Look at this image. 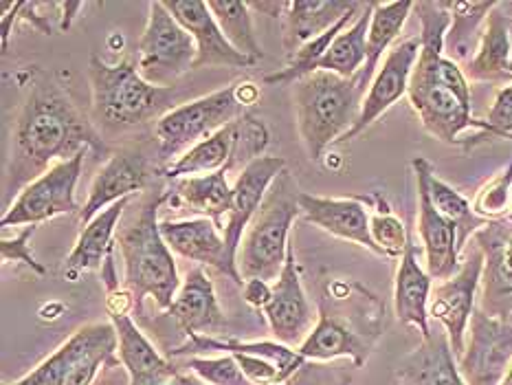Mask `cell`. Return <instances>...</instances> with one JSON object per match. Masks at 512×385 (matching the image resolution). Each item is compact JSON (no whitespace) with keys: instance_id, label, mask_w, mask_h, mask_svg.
Returning a JSON list of instances; mask_svg holds the SVG:
<instances>
[{"instance_id":"cell-39","label":"cell","mask_w":512,"mask_h":385,"mask_svg":"<svg viewBox=\"0 0 512 385\" xmlns=\"http://www.w3.org/2000/svg\"><path fill=\"white\" fill-rule=\"evenodd\" d=\"M510 194H512V161L499 172L493 181H488L475 196L473 209L488 223L493 220H506L510 214Z\"/></svg>"},{"instance_id":"cell-36","label":"cell","mask_w":512,"mask_h":385,"mask_svg":"<svg viewBox=\"0 0 512 385\" xmlns=\"http://www.w3.org/2000/svg\"><path fill=\"white\" fill-rule=\"evenodd\" d=\"M207 5L231 47L251 62H260L264 51L255 38L249 3H244V0H209Z\"/></svg>"},{"instance_id":"cell-16","label":"cell","mask_w":512,"mask_h":385,"mask_svg":"<svg viewBox=\"0 0 512 385\" xmlns=\"http://www.w3.org/2000/svg\"><path fill=\"white\" fill-rule=\"evenodd\" d=\"M484 253L480 284V308L495 319L512 317V225L510 220H493L473 236Z\"/></svg>"},{"instance_id":"cell-13","label":"cell","mask_w":512,"mask_h":385,"mask_svg":"<svg viewBox=\"0 0 512 385\" xmlns=\"http://www.w3.org/2000/svg\"><path fill=\"white\" fill-rule=\"evenodd\" d=\"M512 366V322H502L475 308L469 344L460 357L466 385H502Z\"/></svg>"},{"instance_id":"cell-43","label":"cell","mask_w":512,"mask_h":385,"mask_svg":"<svg viewBox=\"0 0 512 385\" xmlns=\"http://www.w3.org/2000/svg\"><path fill=\"white\" fill-rule=\"evenodd\" d=\"M242 293H244V300H247V304H251L255 308H264L271 302L273 286H271V282H264V280H247L242 286Z\"/></svg>"},{"instance_id":"cell-27","label":"cell","mask_w":512,"mask_h":385,"mask_svg":"<svg viewBox=\"0 0 512 385\" xmlns=\"http://www.w3.org/2000/svg\"><path fill=\"white\" fill-rule=\"evenodd\" d=\"M431 275L420 267L418 249L409 238L405 256L400 258L394 282V311L403 324L416 326L422 339L431 335L429 326V300H431Z\"/></svg>"},{"instance_id":"cell-24","label":"cell","mask_w":512,"mask_h":385,"mask_svg":"<svg viewBox=\"0 0 512 385\" xmlns=\"http://www.w3.org/2000/svg\"><path fill=\"white\" fill-rule=\"evenodd\" d=\"M170 315L185 330L187 337H218L227 326V317L218 304L214 284L200 267L187 271L170 306Z\"/></svg>"},{"instance_id":"cell-21","label":"cell","mask_w":512,"mask_h":385,"mask_svg":"<svg viewBox=\"0 0 512 385\" xmlns=\"http://www.w3.org/2000/svg\"><path fill=\"white\" fill-rule=\"evenodd\" d=\"M299 207H302L306 223L381 256L376 242L372 240L370 212L359 196L326 198L302 192L299 194Z\"/></svg>"},{"instance_id":"cell-2","label":"cell","mask_w":512,"mask_h":385,"mask_svg":"<svg viewBox=\"0 0 512 385\" xmlns=\"http://www.w3.org/2000/svg\"><path fill=\"white\" fill-rule=\"evenodd\" d=\"M414 9L420 18V55L411 73L409 104L416 110L422 126L436 139L458 146L466 130H480V141L495 137L486 119L471 113V86L464 69L444 55V38L451 27L449 11L440 3L425 0Z\"/></svg>"},{"instance_id":"cell-37","label":"cell","mask_w":512,"mask_h":385,"mask_svg":"<svg viewBox=\"0 0 512 385\" xmlns=\"http://www.w3.org/2000/svg\"><path fill=\"white\" fill-rule=\"evenodd\" d=\"M429 196L433 207L458 229V249L462 253L469 238L475 236L482 227H486L488 220L477 216L469 198L462 196L458 190H453L449 183L440 181L436 172L429 174Z\"/></svg>"},{"instance_id":"cell-11","label":"cell","mask_w":512,"mask_h":385,"mask_svg":"<svg viewBox=\"0 0 512 385\" xmlns=\"http://www.w3.org/2000/svg\"><path fill=\"white\" fill-rule=\"evenodd\" d=\"M86 150L77 152L73 159L55 163L51 170L38 176L29 183L14 201L5 209L0 227H18V225H40L62 214L80 216L82 207L75 201V187L82 176Z\"/></svg>"},{"instance_id":"cell-46","label":"cell","mask_w":512,"mask_h":385,"mask_svg":"<svg viewBox=\"0 0 512 385\" xmlns=\"http://www.w3.org/2000/svg\"><path fill=\"white\" fill-rule=\"evenodd\" d=\"M58 7L64 11V14H62V22H60V29H62V31H69L71 25H73L75 16H77V11L84 9V3H60Z\"/></svg>"},{"instance_id":"cell-35","label":"cell","mask_w":512,"mask_h":385,"mask_svg":"<svg viewBox=\"0 0 512 385\" xmlns=\"http://www.w3.org/2000/svg\"><path fill=\"white\" fill-rule=\"evenodd\" d=\"M363 7H365V3H359L352 11H348V14H345V16L337 22L335 27L328 29L326 33H321L319 38L306 42L304 47H299V49L291 55V58H288L286 69L275 71V73H271V75H266V77H264V84H271V86H277V84H295V82H299V80H304V77L317 73L319 62H321V58H324V55L328 53L330 44L335 42V38L339 36V33H341L343 29H348V27L352 25V22H354L356 18H359Z\"/></svg>"},{"instance_id":"cell-47","label":"cell","mask_w":512,"mask_h":385,"mask_svg":"<svg viewBox=\"0 0 512 385\" xmlns=\"http://www.w3.org/2000/svg\"><path fill=\"white\" fill-rule=\"evenodd\" d=\"M183 368V366H181ZM170 385H209L205 381H200L194 372H178L176 377L170 381Z\"/></svg>"},{"instance_id":"cell-40","label":"cell","mask_w":512,"mask_h":385,"mask_svg":"<svg viewBox=\"0 0 512 385\" xmlns=\"http://www.w3.org/2000/svg\"><path fill=\"white\" fill-rule=\"evenodd\" d=\"M183 368L194 372L200 381L209 385H255L242 372L238 359L233 355H222L216 359L207 357H187Z\"/></svg>"},{"instance_id":"cell-23","label":"cell","mask_w":512,"mask_h":385,"mask_svg":"<svg viewBox=\"0 0 512 385\" xmlns=\"http://www.w3.org/2000/svg\"><path fill=\"white\" fill-rule=\"evenodd\" d=\"M110 324L117 330V355L130 374V385H170L183 370L150 344L128 313L110 315Z\"/></svg>"},{"instance_id":"cell-25","label":"cell","mask_w":512,"mask_h":385,"mask_svg":"<svg viewBox=\"0 0 512 385\" xmlns=\"http://www.w3.org/2000/svg\"><path fill=\"white\" fill-rule=\"evenodd\" d=\"M462 69L469 82L512 84L510 20L502 11V3L488 14L477 51Z\"/></svg>"},{"instance_id":"cell-7","label":"cell","mask_w":512,"mask_h":385,"mask_svg":"<svg viewBox=\"0 0 512 385\" xmlns=\"http://www.w3.org/2000/svg\"><path fill=\"white\" fill-rule=\"evenodd\" d=\"M299 194H302L299 185L288 170H284L273 181L238 251V269L244 282H277V278H280L286 264L288 247H291L288 234H291L297 214L302 212Z\"/></svg>"},{"instance_id":"cell-34","label":"cell","mask_w":512,"mask_h":385,"mask_svg":"<svg viewBox=\"0 0 512 385\" xmlns=\"http://www.w3.org/2000/svg\"><path fill=\"white\" fill-rule=\"evenodd\" d=\"M499 3H469V0H442V7L449 11L451 27L444 38V55L453 62H469L477 29L486 22L488 14Z\"/></svg>"},{"instance_id":"cell-15","label":"cell","mask_w":512,"mask_h":385,"mask_svg":"<svg viewBox=\"0 0 512 385\" xmlns=\"http://www.w3.org/2000/svg\"><path fill=\"white\" fill-rule=\"evenodd\" d=\"M152 174L150 157L141 146H126L110 154L102 170L93 179L91 190H88V198L80 212L82 227H86L110 205L124 201V198H132L139 192H146Z\"/></svg>"},{"instance_id":"cell-3","label":"cell","mask_w":512,"mask_h":385,"mask_svg":"<svg viewBox=\"0 0 512 385\" xmlns=\"http://www.w3.org/2000/svg\"><path fill=\"white\" fill-rule=\"evenodd\" d=\"M385 304L356 280H328L319 295V319L297 348L306 361L348 357L363 368L383 335Z\"/></svg>"},{"instance_id":"cell-32","label":"cell","mask_w":512,"mask_h":385,"mask_svg":"<svg viewBox=\"0 0 512 385\" xmlns=\"http://www.w3.org/2000/svg\"><path fill=\"white\" fill-rule=\"evenodd\" d=\"M414 5L416 3H409V0H396V3H372V22H370V31H367V60L361 73L356 75L365 93L374 80L378 66H381L383 53L387 49L392 51V44L398 38V33L403 31Z\"/></svg>"},{"instance_id":"cell-14","label":"cell","mask_w":512,"mask_h":385,"mask_svg":"<svg viewBox=\"0 0 512 385\" xmlns=\"http://www.w3.org/2000/svg\"><path fill=\"white\" fill-rule=\"evenodd\" d=\"M416 174L418 190V234L425 249L427 273L433 280H449L460 271V249H458V229L444 218L431 203L429 196V174L433 165L425 157H416L411 161Z\"/></svg>"},{"instance_id":"cell-6","label":"cell","mask_w":512,"mask_h":385,"mask_svg":"<svg viewBox=\"0 0 512 385\" xmlns=\"http://www.w3.org/2000/svg\"><path fill=\"white\" fill-rule=\"evenodd\" d=\"M365 91L359 77L345 80L317 71L293 84L297 132L310 161L324 159L332 143H339L361 115Z\"/></svg>"},{"instance_id":"cell-18","label":"cell","mask_w":512,"mask_h":385,"mask_svg":"<svg viewBox=\"0 0 512 385\" xmlns=\"http://www.w3.org/2000/svg\"><path fill=\"white\" fill-rule=\"evenodd\" d=\"M293 245L295 242H291V247H288L284 269L273 284L271 302L262 308L266 322L271 326V333L280 344L288 348L302 346L315 328V315L308 304L302 278H299Z\"/></svg>"},{"instance_id":"cell-48","label":"cell","mask_w":512,"mask_h":385,"mask_svg":"<svg viewBox=\"0 0 512 385\" xmlns=\"http://www.w3.org/2000/svg\"><path fill=\"white\" fill-rule=\"evenodd\" d=\"M502 385H512V366H510V370H508V374H506V379H504Z\"/></svg>"},{"instance_id":"cell-5","label":"cell","mask_w":512,"mask_h":385,"mask_svg":"<svg viewBox=\"0 0 512 385\" xmlns=\"http://www.w3.org/2000/svg\"><path fill=\"white\" fill-rule=\"evenodd\" d=\"M88 82L93 95V121L102 137L124 135L128 130L146 126L148 121H159L176 108L174 88L148 84L130 58L108 64L99 55H91Z\"/></svg>"},{"instance_id":"cell-1","label":"cell","mask_w":512,"mask_h":385,"mask_svg":"<svg viewBox=\"0 0 512 385\" xmlns=\"http://www.w3.org/2000/svg\"><path fill=\"white\" fill-rule=\"evenodd\" d=\"M86 148L99 159L113 154L64 86L53 80L36 84L11 124L5 198L18 196L55 163L69 161Z\"/></svg>"},{"instance_id":"cell-10","label":"cell","mask_w":512,"mask_h":385,"mask_svg":"<svg viewBox=\"0 0 512 385\" xmlns=\"http://www.w3.org/2000/svg\"><path fill=\"white\" fill-rule=\"evenodd\" d=\"M196 42L163 3L148 5V25L143 29L137 51V69L143 80L159 88H172L174 82L194 69Z\"/></svg>"},{"instance_id":"cell-9","label":"cell","mask_w":512,"mask_h":385,"mask_svg":"<svg viewBox=\"0 0 512 385\" xmlns=\"http://www.w3.org/2000/svg\"><path fill=\"white\" fill-rule=\"evenodd\" d=\"M269 146V130L251 115H242L233 124L218 130L216 135L189 148L183 157L157 170L159 176L170 181L187 179V176L214 174L225 168H233L238 159L251 163L262 157V150Z\"/></svg>"},{"instance_id":"cell-45","label":"cell","mask_w":512,"mask_h":385,"mask_svg":"<svg viewBox=\"0 0 512 385\" xmlns=\"http://www.w3.org/2000/svg\"><path fill=\"white\" fill-rule=\"evenodd\" d=\"M249 9H258L266 16L280 18V16H286L288 3H277V0H273V3H249Z\"/></svg>"},{"instance_id":"cell-28","label":"cell","mask_w":512,"mask_h":385,"mask_svg":"<svg viewBox=\"0 0 512 385\" xmlns=\"http://www.w3.org/2000/svg\"><path fill=\"white\" fill-rule=\"evenodd\" d=\"M130 201L132 198H124V201L110 205L82 229V234L77 238L69 258H66V267H64V275L71 282L80 280V275L84 271H97V269L102 271L108 253L115 249L113 245L115 229L121 216H124V212L128 209Z\"/></svg>"},{"instance_id":"cell-12","label":"cell","mask_w":512,"mask_h":385,"mask_svg":"<svg viewBox=\"0 0 512 385\" xmlns=\"http://www.w3.org/2000/svg\"><path fill=\"white\" fill-rule=\"evenodd\" d=\"M484 253L475 245L466 253L460 271L453 278L438 282L431 291L429 317L438 319L455 357H462L466 350V333H469L471 317L475 313V297L482 284Z\"/></svg>"},{"instance_id":"cell-41","label":"cell","mask_w":512,"mask_h":385,"mask_svg":"<svg viewBox=\"0 0 512 385\" xmlns=\"http://www.w3.org/2000/svg\"><path fill=\"white\" fill-rule=\"evenodd\" d=\"M36 229L38 225H27L18 236L0 240V260H3V264H25V267H29L33 273L47 275V269L33 258L31 245H29L33 234H36Z\"/></svg>"},{"instance_id":"cell-42","label":"cell","mask_w":512,"mask_h":385,"mask_svg":"<svg viewBox=\"0 0 512 385\" xmlns=\"http://www.w3.org/2000/svg\"><path fill=\"white\" fill-rule=\"evenodd\" d=\"M488 126L493 128L497 139H512V84L497 93L493 108L488 110Z\"/></svg>"},{"instance_id":"cell-17","label":"cell","mask_w":512,"mask_h":385,"mask_svg":"<svg viewBox=\"0 0 512 385\" xmlns=\"http://www.w3.org/2000/svg\"><path fill=\"white\" fill-rule=\"evenodd\" d=\"M286 170V161L282 157H262L253 159L249 165H244L240 176L231 192V205L225 218V229H222V238L227 245L229 260L238 267V251L242 245V238L247 234L253 216L258 214L266 194H269L273 181Z\"/></svg>"},{"instance_id":"cell-49","label":"cell","mask_w":512,"mask_h":385,"mask_svg":"<svg viewBox=\"0 0 512 385\" xmlns=\"http://www.w3.org/2000/svg\"><path fill=\"white\" fill-rule=\"evenodd\" d=\"M510 214H512V194H510Z\"/></svg>"},{"instance_id":"cell-31","label":"cell","mask_w":512,"mask_h":385,"mask_svg":"<svg viewBox=\"0 0 512 385\" xmlns=\"http://www.w3.org/2000/svg\"><path fill=\"white\" fill-rule=\"evenodd\" d=\"M231 168H225L214 174L203 176H187V179L174 181V192L189 212L200 214L203 218L214 220V225L222 231L225 229V218L231 205V192L233 187L227 181V174Z\"/></svg>"},{"instance_id":"cell-26","label":"cell","mask_w":512,"mask_h":385,"mask_svg":"<svg viewBox=\"0 0 512 385\" xmlns=\"http://www.w3.org/2000/svg\"><path fill=\"white\" fill-rule=\"evenodd\" d=\"M444 330H431L422 344L398 366V377L409 385H466Z\"/></svg>"},{"instance_id":"cell-30","label":"cell","mask_w":512,"mask_h":385,"mask_svg":"<svg viewBox=\"0 0 512 385\" xmlns=\"http://www.w3.org/2000/svg\"><path fill=\"white\" fill-rule=\"evenodd\" d=\"M113 324H88L64 341L49 359H44L36 370L25 374L20 381L11 385H64L77 363L102 341L115 337Z\"/></svg>"},{"instance_id":"cell-22","label":"cell","mask_w":512,"mask_h":385,"mask_svg":"<svg viewBox=\"0 0 512 385\" xmlns=\"http://www.w3.org/2000/svg\"><path fill=\"white\" fill-rule=\"evenodd\" d=\"M163 240L168 247L192 262L207 264L229 278L238 286H244L240 269L227 256L225 238L220 229L209 218H189V220H163L161 223Z\"/></svg>"},{"instance_id":"cell-8","label":"cell","mask_w":512,"mask_h":385,"mask_svg":"<svg viewBox=\"0 0 512 385\" xmlns=\"http://www.w3.org/2000/svg\"><path fill=\"white\" fill-rule=\"evenodd\" d=\"M244 110H247V106L238 97V82L220 88L216 93L198 97L194 102L172 108L154 126L159 159L165 161V165H170L172 159L176 161L178 157H183L196 143L216 135L218 130L247 115Z\"/></svg>"},{"instance_id":"cell-50","label":"cell","mask_w":512,"mask_h":385,"mask_svg":"<svg viewBox=\"0 0 512 385\" xmlns=\"http://www.w3.org/2000/svg\"><path fill=\"white\" fill-rule=\"evenodd\" d=\"M400 385H409V383H400Z\"/></svg>"},{"instance_id":"cell-29","label":"cell","mask_w":512,"mask_h":385,"mask_svg":"<svg viewBox=\"0 0 512 385\" xmlns=\"http://www.w3.org/2000/svg\"><path fill=\"white\" fill-rule=\"evenodd\" d=\"M356 0H293L286 9L284 51L288 58L306 42L319 38L352 11Z\"/></svg>"},{"instance_id":"cell-20","label":"cell","mask_w":512,"mask_h":385,"mask_svg":"<svg viewBox=\"0 0 512 385\" xmlns=\"http://www.w3.org/2000/svg\"><path fill=\"white\" fill-rule=\"evenodd\" d=\"M170 14L192 33L196 42V64L194 69L203 66H227V69H247L253 66L249 58L231 47L225 33L220 31L211 9L203 0H163Z\"/></svg>"},{"instance_id":"cell-38","label":"cell","mask_w":512,"mask_h":385,"mask_svg":"<svg viewBox=\"0 0 512 385\" xmlns=\"http://www.w3.org/2000/svg\"><path fill=\"white\" fill-rule=\"evenodd\" d=\"M359 198L365 205H372L374 209V214L370 216V231L378 251H381V256L392 258V260L403 258L405 249L409 245V236L403 220L392 212V207L387 205V201L381 194H370V196H359Z\"/></svg>"},{"instance_id":"cell-19","label":"cell","mask_w":512,"mask_h":385,"mask_svg":"<svg viewBox=\"0 0 512 385\" xmlns=\"http://www.w3.org/2000/svg\"><path fill=\"white\" fill-rule=\"evenodd\" d=\"M420 47L422 42L418 36V38H409L405 42H400L396 47H392V51H387V58L383 60L381 66H378L374 80L370 88H367L359 119H356L352 130L341 141H350L359 137L361 132L370 128L378 117L385 115L387 110L398 102V99H403L409 93L411 73H414V66L418 62Z\"/></svg>"},{"instance_id":"cell-4","label":"cell","mask_w":512,"mask_h":385,"mask_svg":"<svg viewBox=\"0 0 512 385\" xmlns=\"http://www.w3.org/2000/svg\"><path fill=\"white\" fill-rule=\"evenodd\" d=\"M168 190H150L139 203L137 214L117 234V245L124 256L126 291L141 313L143 300L152 297L163 311H170L174 297L181 289L172 249L163 240L159 209L168 201Z\"/></svg>"},{"instance_id":"cell-33","label":"cell","mask_w":512,"mask_h":385,"mask_svg":"<svg viewBox=\"0 0 512 385\" xmlns=\"http://www.w3.org/2000/svg\"><path fill=\"white\" fill-rule=\"evenodd\" d=\"M372 22V3H365L359 14L348 29H343L335 42L330 44L328 53L321 58L317 71L335 73L345 80H352L361 73L367 60V31Z\"/></svg>"},{"instance_id":"cell-44","label":"cell","mask_w":512,"mask_h":385,"mask_svg":"<svg viewBox=\"0 0 512 385\" xmlns=\"http://www.w3.org/2000/svg\"><path fill=\"white\" fill-rule=\"evenodd\" d=\"M238 97L244 106H253L260 99V88L253 82H238Z\"/></svg>"}]
</instances>
